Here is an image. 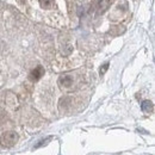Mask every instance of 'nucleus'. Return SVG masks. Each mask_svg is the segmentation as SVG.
Here are the masks:
<instances>
[{
	"instance_id": "obj_1",
	"label": "nucleus",
	"mask_w": 155,
	"mask_h": 155,
	"mask_svg": "<svg viewBox=\"0 0 155 155\" xmlns=\"http://www.w3.org/2000/svg\"><path fill=\"white\" fill-rule=\"evenodd\" d=\"M44 74V71H43V68L39 66L37 68H35L32 72H31V74H30V79L31 80H34V81H36V80H38L41 79V77Z\"/></svg>"
},
{
	"instance_id": "obj_2",
	"label": "nucleus",
	"mask_w": 155,
	"mask_h": 155,
	"mask_svg": "<svg viewBox=\"0 0 155 155\" xmlns=\"http://www.w3.org/2000/svg\"><path fill=\"white\" fill-rule=\"evenodd\" d=\"M142 110L144 112H152L153 111V104H152V101H148V100L143 101L142 103Z\"/></svg>"
},
{
	"instance_id": "obj_5",
	"label": "nucleus",
	"mask_w": 155,
	"mask_h": 155,
	"mask_svg": "<svg viewBox=\"0 0 155 155\" xmlns=\"http://www.w3.org/2000/svg\"><path fill=\"white\" fill-rule=\"evenodd\" d=\"M107 67H109V64H107V63H106V64H105V66H104V68H103V69H100V73H101V74H103V73H104V72H105V69H106V68H107Z\"/></svg>"
},
{
	"instance_id": "obj_3",
	"label": "nucleus",
	"mask_w": 155,
	"mask_h": 155,
	"mask_svg": "<svg viewBox=\"0 0 155 155\" xmlns=\"http://www.w3.org/2000/svg\"><path fill=\"white\" fill-rule=\"evenodd\" d=\"M39 2L44 8H51L53 5H55L54 0H39Z\"/></svg>"
},
{
	"instance_id": "obj_4",
	"label": "nucleus",
	"mask_w": 155,
	"mask_h": 155,
	"mask_svg": "<svg viewBox=\"0 0 155 155\" xmlns=\"http://www.w3.org/2000/svg\"><path fill=\"white\" fill-rule=\"evenodd\" d=\"M114 0H100L99 1V7L101 11H105L107 8V6L110 5V2H112Z\"/></svg>"
}]
</instances>
